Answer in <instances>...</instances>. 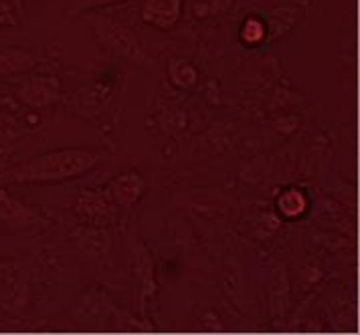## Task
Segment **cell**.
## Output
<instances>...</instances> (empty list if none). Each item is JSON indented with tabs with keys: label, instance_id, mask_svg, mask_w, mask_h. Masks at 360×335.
<instances>
[{
	"label": "cell",
	"instance_id": "cell-10",
	"mask_svg": "<svg viewBox=\"0 0 360 335\" xmlns=\"http://www.w3.org/2000/svg\"><path fill=\"white\" fill-rule=\"evenodd\" d=\"M168 77L179 89H193L198 83V71L195 65L182 57H174L168 63Z\"/></svg>",
	"mask_w": 360,
	"mask_h": 335
},
{
	"label": "cell",
	"instance_id": "cell-4",
	"mask_svg": "<svg viewBox=\"0 0 360 335\" xmlns=\"http://www.w3.org/2000/svg\"><path fill=\"white\" fill-rule=\"evenodd\" d=\"M0 224L13 232H27L45 228L49 221L34 208L25 204L8 188L0 186Z\"/></svg>",
	"mask_w": 360,
	"mask_h": 335
},
{
	"label": "cell",
	"instance_id": "cell-13",
	"mask_svg": "<svg viewBox=\"0 0 360 335\" xmlns=\"http://www.w3.org/2000/svg\"><path fill=\"white\" fill-rule=\"evenodd\" d=\"M17 138H20L17 124L6 113H0V162L8 160L13 156Z\"/></svg>",
	"mask_w": 360,
	"mask_h": 335
},
{
	"label": "cell",
	"instance_id": "cell-6",
	"mask_svg": "<svg viewBox=\"0 0 360 335\" xmlns=\"http://www.w3.org/2000/svg\"><path fill=\"white\" fill-rule=\"evenodd\" d=\"M184 6L186 0H144L140 18L156 31H172L184 15Z\"/></svg>",
	"mask_w": 360,
	"mask_h": 335
},
{
	"label": "cell",
	"instance_id": "cell-12",
	"mask_svg": "<svg viewBox=\"0 0 360 335\" xmlns=\"http://www.w3.org/2000/svg\"><path fill=\"white\" fill-rule=\"evenodd\" d=\"M235 0H193L191 13L197 20L214 18V16H225L233 11Z\"/></svg>",
	"mask_w": 360,
	"mask_h": 335
},
{
	"label": "cell",
	"instance_id": "cell-8",
	"mask_svg": "<svg viewBox=\"0 0 360 335\" xmlns=\"http://www.w3.org/2000/svg\"><path fill=\"white\" fill-rule=\"evenodd\" d=\"M34 67V59L22 48H0V77L25 75Z\"/></svg>",
	"mask_w": 360,
	"mask_h": 335
},
{
	"label": "cell",
	"instance_id": "cell-3",
	"mask_svg": "<svg viewBox=\"0 0 360 335\" xmlns=\"http://www.w3.org/2000/svg\"><path fill=\"white\" fill-rule=\"evenodd\" d=\"M115 210L117 206L110 198L105 186L82 190L77 196L75 206H73V212L79 218V223L85 226H96V228L112 226L115 221Z\"/></svg>",
	"mask_w": 360,
	"mask_h": 335
},
{
	"label": "cell",
	"instance_id": "cell-11",
	"mask_svg": "<svg viewBox=\"0 0 360 335\" xmlns=\"http://www.w3.org/2000/svg\"><path fill=\"white\" fill-rule=\"evenodd\" d=\"M269 34V25L263 20L262 16L249 15L243 18L241 27H239V41L247 47H257Z\"/></svg>",
	"mask_w": 360,
	"mask_h": 335
},
{
	"label": "cell",
	"instance_id": "cell-7",
	"mask_svg": "<svg viewBox=\"0 0 360 335\" xmlns=\"http://www.w3.org/2000/svg\"><path fill=\"white\" fill-rule=\"evenodd\" d=\"M110 198L114 200L117 208L136 206L144 194H146V178L138 170H126L112 178V182L105 186Z\"/></svg>",
	"mask_w": 360,
	"mask_h": 335
},
{
	"label": "cell",
	"instance_id": "cell-1",
	"mask_svg": "<svg viewBox=\"0 0 360 335\" xmlns=\"http://www.w3.org/2000/svg\"><path fill=\"white\" fill-rule=\"evenodd\" d=\"M101 162V154L87 147L49 150L11 170V178L18 184H61L91 172Z\"/></svg>",
	"mask_w": 360,
	"mask_h": 335
},
{
	"label": "cell",
	"instance_id": "cell-5",
	"mask_svg": "<svg viewBox=\"0 0 360 335\" xmlns=\"http://www.w3.org/2000/svg\"><path fill=\"white\" fill-rule=\"evenodd\" d=\"M17 93L27 107L45 110L61 99V81L51 75H31L18 83Z\"/></svg>",
	"mask_w": 360,
	"mask_h": 335
},
{
	"label": "cell",
	"instance_id": "cell-15",
	"mask_svg": "<svg viewBox=\"0 0 360 335\" xmlns=\"http://www.w3.org/2000/svg\"><path fill=\"white\" fill-rule=\"evenodd\" d=\"M115 2H122V0H77L75 11L83 13V11H89V8H98V6H105V4H115Z\"/></svg>",
	"mask_w": 360,
	"mask_h": 335
},
{
	"label": "cell",
	"instance_id": "cell-2",
	"mask_svg": "<svg viewBox=\"0 0 360 335\" xmlns=\"http://www.w3.org/2000/svg\"><path fill=\"white\" fill-rule=\"evenodd\" d=\"M91 29L98 39L99 47L108 51L110 55L120 59H130V61H142L144 51L140 47L136 34L122 22L110 16H94L91 18Z\"/></svg>",
	"mask_w": 360,
	"mask_h": 335
},
{
	"label": "cell",
	"instance_id": "cell-9",
	"mask_svg": "<svg viewBox=\"0 0 360 335\" xmlns=\"http://www.w3.org/2000/svg\"><path fill=\"white\" fill-rule=\"evenodd\" d=\"M306 208H308V198L300 188H294V186L285 188L278 196V210L283 218H290V221L300 218L306 212Z\"/></svg>",
	"mask_w": 360,
	"mask_h": 335
},
{
	"label": "cell",
	"instance_id": "cell-14",
	"mask_svg": "<svg viewBox=\"0 0 360 335\" xmlns=\"http://www.w3.org/2000/svg\"><path fill=\"white\" fill-rule=\"evenodd\" d=\"M22 20V0H0V31L15 29Z\"/></svg>",
	"mask_w": 360,
	"mask_h": 335
}]
</instances>
